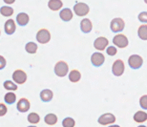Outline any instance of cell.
I'll list each match as a JSON object with an SVG mask.
<instances>
[{
	"mask_svg": "<svg viewBox=\"0 0 147 127\" xmlns=\"http://www.w3.org/2000/svg\"><path fill=\"white\" fill-rule=\"evenodd\" d=\"M69 72V66L65 61H58L55 66V74L59 78L65 76Z\"/></svg>",
	"mask_w": 147,
	"mask_h": 127,
	"instance_id": "1",
	"label": "cell"
},
{
	"mask_svg": "<svg viewBox=\"0 0 147 127\" xmlns=\"http://www.w3.org/2000/svg\"><path fill=\"white\" fill-rule=\"evenodd\" d=\"M74 11L78 16H85L86 14H89L90 9L86 3L83 2H78L74 6Z\"/></svg>",
	"mask_w": 147,
	"mask_h": 127,
	"instance_id": "2",
	"label": "cell"
},
{
	"mask_svg": "<svg viewBox=\"0 0 147 127\" xmlns=\"http://www.w3.org/2000/svg\"><path fill=\"white\" fill-rule=\"evenodd\" d=\"M128 64L132 69H140L143 64V58L139 55H132L128 58Z\"/></svg>",
	"mask_w": 147,
	"mask_h": 127,
	"instance_id": "3",
	"label": "cell"
},
{
	"mask_svg": "<svg viewBox=\"0 0 147 127\" xmlns=\"http://www.w3.org/2000/svg\"><path fill=\"white\" fill-rule=\"evenodd\" d=\"M124 27H125V23H124V20H123L122 18L117 17V18H114L111 21L110 28H111L112 32H122Z\"/></svg>",
	"mask_w": 147,
	"mask_h": 127,
	"instance_id": "4",
	"label": "cell"
},
{
	"mask_svg": "<svg viewBox=\"0 0 147 127\" xmlns=\"http://www.w3.org/2000/svg\"><path fill=\"white\" fill-rule=\"evenodd\" d=\"M113 43L116 45L117 48H126L128 46V38L126 35L122 34H119L115 35L113 38Z\"/></svg>",
	"mask_w": 147,
	"mask_h": 127,
	"instance_id": "5",
	"label": "cell"
},
{
	"mask_svg": "<svg viewBox=\"0 0 147 127\" xmlns=\"http://www.w3.org/2000/svg\"><path fill=\"white\" fill-rule=\"evenodd\" d=\"M36 40L40 44H46L51 40V32L46 29H41L36 34Z\"/></svg>",
	"mask_w": 147,
	"mask_h": 127,
	"instance_id": "6",
	"label": "cell"
},
{
	"mask_svg": "<svg viewBox=\"0 0 147 127\" xmlns=\"http://www.w3.org/2000/svg\"><path fill=\"white\" fill-rule=\"evenodd\" d=\"M125 70L124 62L121 59H117L112 66V72L116 76H120L123 75Z\"/></svg>",
	"mask_w": 147,
	"mask_h": 127,
	"instance_id": "7",
	"label": "cell"
},
{
	"mask_svg": "<svg viewBox=\"0 0 147 127\" xmlns=\"http://www.w3.org/2000/svg\"><path fill=\"white\" fill-rule=\"evenodd\" d=\"M115 122H116V117L111 113H106V114L101 115L98 120V122L101 125L112 124V123H114Z\"/></svg>",
	"mask_w": 147,
	"mask_h": 127,
	"instance_id": "8",
	"label": "cell"
},
{
	"mask_svg": "<svg viewBox=\"0 0 147 127\" xmlns=\"http://www.w3.org/2000/svg\"><path fill=\"white\" fill-rule=\"evenodd\" d=\"M13 79L17 84H23L27 80V75L22 70H16L13 74Z\"/></svg>",
	"mask_w": 147,
	"mask_h": 127,
	"instance_id": "9",
	"label": "cell"
},
{
	"mask_svg": "<svg viewBox=\"0 0 147 127\" xmlns=\"http://www.w3.org/2000/svg\"><path fill=\"white\" fill-rule=\"evenodd\" d=\"M104 61H105V57L99 52L94 53L92 57H91V62H92V64L95 67H100L104 63Z\"/></svg>",
	"mask_w": 147,
	"mask_h": 127,
	"instance_id": "10",
	"label": "cell"
},
{
	"mask_svg": "<svg viewBox=\"0 0 147 127\" xmlns=\"http://www.w3.org/2000/svg\"><path fill=\"white\" fill-rule=\"evenodd\" d=\"M108 39L104 36H99L94 41V47L95 49L98 50V51H103L107 48L108 46Z\"/></svg>",
	"mask_w": 147,
	"mask_h": 127,
	"instance_id": "11",
	"label": "cell"
},
{
	"mask_svg": "<svg viewBox=\"0 0 147 127\" xmlns=\"http://www.w3.org/2000/svg\"><path fill=\"white\" fill-rule=\"evenodd\" d=\"M30 106H31L30 101H29L27 99H25V97H22V99H20L18 101H17L16 109L20 113H25V112L29 111Z\"/></svg>",
	"mask_w": 147,
	"mask_h": 127,
	"instance_id": "12",
	"label": "cell"
},
{
	"mask_svg": "<svg viewBox=\"0 0 147 127\" xmlns=\"http://www.w3.org/2000/svg\"><path fill=\"white\" fill-rule=\"evenodd\" d=\"M16 25L13 19H9L6 21L5 26H4V30L6 34H10V35L13 34V32H16Z\"/></svg>",
	"mask_w": 147,
	"mask_h": 127,
	"instance_id": "13",
	"label": "cell"
},
{
	"mask_svg": "<svg viewBox=\"0 0 147 127\" xmlns=\"http://www.w3.org/2000/svg\"><path fill=\"white\" fill-rule=\"evenodd\" d=\"M93 29V24L91 22V20L89 18H84L81 20L80 22V30L85 32V34H88L92 31Z\"/></svg>",
	"mask_w": 147,
	"mask_h": 127,
	"instance_id": "14",
	"label": "cell"
},
{
	"mask_svg": "<svg viewBox=\"0 0 147 127\" xmlns=\"http://www.w3.org/2000/svg\"><path fill=\"white\" fill-rule=\"evenodd\" d=\"M59 17L63 20V21L68 22V21H70V20H72V18H73V11L70 10L69 8L63 9V10L60 11Z\"/></svg>",
	"mask_w": 147,
	"mask_h": 127,
	"instance_id": "15",
	"label": "cell"
},
{
	"mask_svg": "<svg viewBox=\"0 0 147 127\" xmlns=\"http://www.w3.org/2000/svg\"><path fill=\"white\" fill-rule=\"evenodd\" d=\"M29 20H30V17L25 13H20L16 16V22L19 26H26L29 23Z\"/></svg>",
	"mask_w": 147,
	"mask_h": 127,
	"instance_id": "16",
	"label": "cell"
},
{
	"mask_svg": "<svg viewBox=\"0 0 147 127\" xmlns=\"http://www.w3.org/2000/svg\"><path fill=\"white\" fill-rule=\"evenodd\" d=\"M53 97H54V93H53L50 89L42 90V91H41V93H40V99L44 102L51 101V100L53 99Z\"/></svg>",
	"mask_w": 147,
	"mask_h": 127,
	"instance_id": "17",
	"label": "cell"
},
{
	"mask_svg": "<svg viewBox=\"0 0 147 127\" xmlns=\"http://www.w3.org/2000/svg\"><path fill=\"white\" fill-rule=\"evenodd\" d=\"M134 120L138 123H142L147 120V114L144 111H138L136 114L134 115Z\"/></svg>",
	"mask_w": 147,
	"mask_h": 127,
	"instance_id": "18",
	"label": "cell"
},
{
	"mask_svg": "<svg viewBox=\"0 0 147 127\" xmlns=\"http://www.w3.org/2000/svg\"><path fill=\"white\" fill-rule=\"evenodd\" d=\"M63 3L60 0H50L48 1V7L51 9L52 11H58L62 7Z\"/></svg>",
	"mask_w": 147,
	"mask_h": 127,
	"instance_id": "19",
	"label": "cell"
},
{
	"mask_svg": "<svg viewBox=\"0 0 147 127\" xmlns=\"http://www.w3.org/2000/svg\"><path fill=\"white\" fill-rule=\"evenodd\" d=\"M81 78V74L79 71L78 70H72L71 72L69 74V79L71 82H74V83H76V82H78L80 80Z\"/></svg>",
	"mask_w": 147,
	"mask_h": 127,
	"instance_id": "20",
	"label": "cell"
},
{
	"mask_svg": "<svg viewBox=\"0 0 147 127\" xmlns=\"http://www.w3.org/2000/svg\"><path fill=\"white\" fill-rule=\"evenodd\" d=\"M44 122L48 125H55L57 122V117L55 114H48L44 118Z\"/></svg>",
	"mask_w": 147,
	"mask_h": 127,
	"instance_id": "21",
	"label": "cell"
},
{
	"mask_svg": "<svg viewBox=\"0 0 147 127\" xmlns=\"http://www.w3.org/2000/svg\"><path fill=\"white\" fill-rule=\"evenodd\" d=\"M26 52L29 54H36L37 51V45L34 42H28L25 46Z\"/></svg>",
	"mask_w": 147,
	"mask_h": 127,
	"instance_id": "22",
	"label": "cell"
},
{
	"mask_svg": "<svg viewBox=\"0 0 147 127\" xmlns=\"http://www.w3.org/2000/svg\"><path fill=\"white\" fill-rule=\"evenodd\" d=\"M4 100L6 103H8V104H13L14 102H16V94L11 93V92H9L5 95L4 97Z\"/></svg>",
	"mask_w": 147,
	"mask_h": 127,
	"instance_id": "23",
	"label": "cell"
},
{
	"mask_svg": "<svg viewBox=\"0 0 147 127\" xmlns=\"http://www.w3.org/2000/svg\"><path fill=\"white\" fill-rule=\"evenodd\" d=\"M0 14L3 16H11L13 14V9L8 7V6H3V7L0 8Z\"/></svg>",
	"mask_w": 147,
	"mask_h": 127,
	"instance_id": "24",
	"label": "cell"
},
{
	"mask_svg": "<svg viewBox=\"0 0 147 127\" xmlns=\"http://www.w3.org/2000/svg\"><path fill=\"white\" fill-rule=\"evenodd\" d=\"M138 35L140 38H142V40L147 39V26L146 25H142L138 30Z\"/></svg>",
	"mask_w": 147,
	"mask_h": 127,
	"instance_id": "25",
	"label": "cell"
},
{
	"mask_svg": "<svg viewBox=\"0 0 147 127\" xmlns=\"http://www.w3.org/2000/svg\"><path fill=\"white\" fill-rule=\"evenodd\" d=\"M40 120V117L38 116V114L36 113H30L28 116V122L32 123V124H36V123L39 122Z\"/></svg>",
	"mask_w": 147,
	"mask_h": 127,
	"instance_id": "26",
	"label": "cell"
},
{
	"mask_svg": "<svg viewBox=\"0 0 147 127\" xmlns=\"http://www.w3.org/2000/svg\"><path fill=\"white\" fill-rule=\"evenodd\" d=\"M3 86L6 90L8 91H16L17 90V85L16 83H13V81L11 80H6L4 82V84H3Z\"/></svg>",
	"mask_w": 147,
	"mask_h": 127,
	"instance_id": "27",
	"label": "cell"
},
{
	"mask_svg": "<svg viewBox=\"0 0 147 127\" xmlns=\"http://www.w3.org/2000/svg\"><path fill=\"white\" fill-rule=\"evenodd\" d=\"M76 125V122L75 120L72 119V118H65L62 120V126L63 127H75Z\"/></svg>",
	"mask_w": 147,
	"mask_h": 127,
	"instance_id": "28",
	"label": "cell"
},
{
	"mask_svg": "<svg viewBox=\"0 0 147 127\" xmlns=\"http://www.w3.org/2000/svg\"><path fill=\"white\" fill-rule=\"evenodd\" d=\"M106 53L109 55H111V57H114V55H117V48L116 47H114V46H109L108 48L106 49Z\"/></svg>",
	"mask_w": 147,
	"mask_h": 127,
	"instance_id": "29",
	"label": "cell"
},
{
	"mask_svg": "<svg viewBox=\"0 0 147 127\" xmlns=\"http://www.w3.org/2000/svg\"><path fill=\"white\" fill-rule=\"evenodd\" d=\"M147 96H142V97H140V106L142 107V109H146L147 108Z\"/></svg>",
	"mask_w": 147,
	"mask_h": 127,
	"instance_id": "30",
	"label": "cell"
},
{
	"mask_svg": "<svg viewBox=\"0 0 147 127\" xmlns=\"http://www.w3.org/2000/svg\"><path fill=\"white\" fill-rule=\"evenodd\" d=\"M7 106H6L4 103H0V117H3L7 114Z\"/></svg>",
	"mask_w": 147,
	"mask_h": 127,
	"instance_id": "31",
	"label": "cell"
},
{
	"mask_svg": "<svg viewBox=\"0 0 147 127\" xmlns=\"http://www.w3.org/2000/svg\"><path fill=\"white\" fill-rule=\"evenodd\" d=\"M139 20L142 23L147 22V13L146 11H142L139 14Z\"/></svg>",
	"mask_w": 147,
	"mask_h": 127,
	"instance_id": "32",
	"label": "cell"
},
{
	"mask_svg": "<svg viewBox=\"0 0 147 127\" xmlns=\"http://www.w3.org/2000/svg\"><path fill=\"white\" fill-rule=\"evenodd\" d=\"M6 64H7V61H6L5 57H3L2 55H0V70L4 69Z\"/></svg>",
	"mask_w": 147,
	"mask_h": 127,
	"instance_id": "33",
	"label": "cell"
},
{
	"mask_svg": "<svg viewBox=\"0 0 147 127\" xmlns=\"http://www.w3.org/2000/svg\"><path fill=\"white\" fill-rule=\"evenodd\" d=\"M4 2H5V3H7V4H13V3L14 1H13V0H11V1H8V0H5Z\"/></svg>",
	"mask_w": 147,
	"mask_h": 127,
	"instance_id": "34",
	"label": "cell"
},
{
	"mask_svg": "<svg viewBox=\"0 0 147 127\" xmlns=\"http://www.w3.org/2000/svg\"><path fill=\"white\" fill-rule=\"evenodd\" d=\"M109 127H120L119 125H117V124H114V125H110Z\"/></svg>",
	"mask_w": 147,
	"mask_h": 127,
	"instance_id": "35",
	"label": "cell"
},
{
	"mask_svg": "<svg viewBox=\"0 0 147 127\" xmlns=\"http://www.w3.org/2000/svg\"><path fill=\"white\" fill-rule=\"evenodd\" d=\"M138 127H146V126H144V125H140V126H138Z\"/></svg>",
	"mask_w": 147,
	"mask_h": 127,
	"instance_id": "36",
	"label": "cell"
},
{
	"mask_svg": "<svg viewBox=\"0 0 147 127\" xmlns=\"http://www.w3.org/2000/svg\"><path fill=\"white\" fill-rule=\"evenodd\" d=\"M28 127H36V126H28Z\"/></svg>",
	"mask_w": 147,
	"mask_h": 127,
	"instance_id": "37",
	"label": "cell"
}]
</instances>
